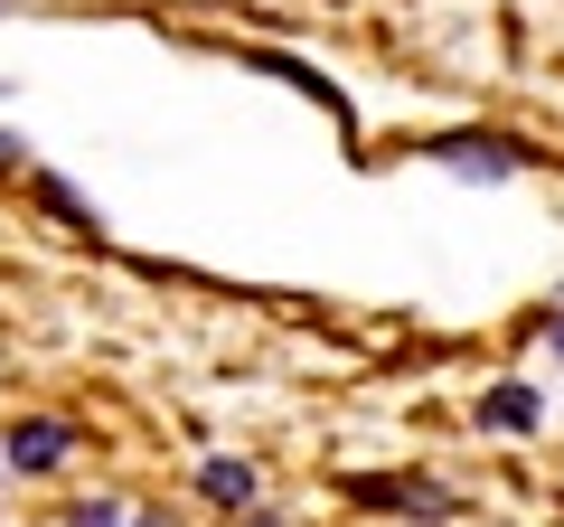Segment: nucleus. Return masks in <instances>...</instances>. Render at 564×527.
Segmentation results:
<instances>
[{"instance_id":"nucleus-1","label":"nucleus","mask_w":564,"mask_h":527,"mask_svg":"<svg viewBox=\"0 0 564 527\" xmlns=\"http://www.w3.org/2000/svg\"><path fill=\"white\" fill-rule=\"evenodd\" d=\"M66 443H76V433H66V424H47V415H39V424H10V443H0V462L39 481V471H57V462H66Z\"/></svg>"},{"instance_id":"nucleus-2","label":"nucleus","mask_w":564,"mask_h":527,"mask_svg":"<svg viewBox=\"0 0 564 527\" xmlns=\"http://www.w3.org/2000/svg\"><path fill=\"white\" fill-rule=\"evenodd\" d=\"M198 499H217V508H254V462H236V452L198 462Z\"/></svg>"},{"instance_id":"nucleus-3","label":"nucleus","mask_w":564,"mask_h":527,"mask_svg":"<svg viewBox=\"0 0 564 527\" xmlns=\"http://www.w3.org/2000/svg\"><path fill=\"white\" fill-rule=\"evenodd\" d=\"M480 424H489V433H527V424H536V386H489Z\"/></svg>"},{"instance_id":"nucleus-4","label":"nucleus","mask_w":564,"mask_h":527,"mask_svg":"<svg viewBox=\"0 0 564 527\" xmlns=\"http://www.w3.org/2000/svg\"><path fill=\"white\" fill-rule=\"evenodd\" d=\"M443 161L470 170V180H508V151H489V142H443Z\"/></svg>"},{"instance_id":"nucleus-5","label":"nucleus","mask_w":564,"mask_h":527,"mask_svg":"<svg viewBox=\"0 0 564 527\" xmlns=\"http://www.w3.org/2000/svg\"><path fill=\"white\" fill-rule=\"evenodd\" d=\"M0 170H20V142H10V132H0Z\"/></svg>"},{"instance_id":"nucleus-6","label":"nucleus","mask_w":564,"mask_h":527,"mask_svg":"<svg viewBox=\"0 0 564 527\" xmlns=\"http://www.w3.org/2000/svg\"><path fill=\"white\" fill-rule=\"evenodd\" d=\"M545 340H555V348H564V311H555V321H545Z\"/></svg>"},{"instance_id":"nucleus-7","label":"nucleus","mask_w":564,"mask_h":527,"mask_svg":"<svg viewBox=\"0 0 564 527\" xmlns=\"http://www.w3.org/2000/svg\"><path fill=\"white\" fill-rule=\"evenodd\" d=\"M254 527H282V518H254Z\"/></svg>"},{"instance_id":"nucleus-8","label":"nucleus","mask_w":564,"mask_h":527,"mask_svg":"<svg viewBox=\"0 0 564 527\" xmlns=\"http://www.w3.org/2000/svg\"><path fill=\"white\" fill-rule=\"evenodd\" d=\"M141 527H151V518H141Z\"/></svg>"}]
</instances>
